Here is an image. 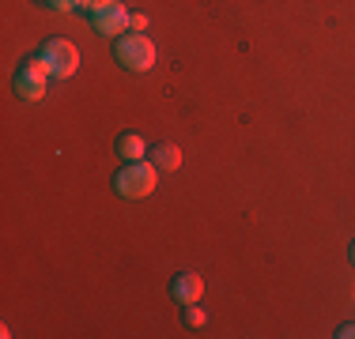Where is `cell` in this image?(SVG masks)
<instances>
[{"label":"cell","instance_id":"cell-1","mask_svg":"<svg viewBox=\"0 0 355 339\" xmlns=\"http://www.w3.org/2000/svg\"><path fill=\"white\" fill-rule=\"evenodd\" d=\"M155 185H159V166L155 163H129L125 170H117L114 174V189L121 192L125 200H144V196H151L155 192Z\"/></svg>","mask_w":355,"mask_h":339},{"label":"cell","instance_id":"cell-2","mask_svg":"<svg viewBox=\"0 0 355 339\" xmlns=\"http://www.w3.org/2000/svg\"><path fill=\"white\" fill-rule=\"evenodd\" d=\"M114 57H117V64L129 68V72H148V68L155 64V42L140 30H129L114 42Z\"/></svg>","mask_w":355,"mask_h":339},{"label":"cell","instance_id":"cell-3","mask_svg":"<svg viewBox=\"0 0 355 339\" xmlns=\"http://www.w3.org/2000/svg\"><path fill=\"white\" fill-rule=\"evenodd\" d=\"M38 57L46 61L49 80H69V75H76V68H80V53H76V46L64 38H49Z\"/></svg>","mask_w":355,"mask_h":339},{"label":"cell","instance_id":"cell-4","mask_svg":"<svg viewBox=\"0 0 355 339\" xmlns=\"http://www.w3.org/2000/svg\"><path fill=\"white\" fill-rule=\"evenodd\" d=\"M87 15H91V30H98L103 38H121V34H129V23H132V12L121 0H114L106 8H95Z\"/></svg>","mask_w":355,"mask_h":339},{"label":"cell","instance_id":"cell-5","mask_svg":"<svg viewBox=\"0 0 355 339\" xmlns=\"http://www.w3.org/2000/svg\"><path fill=\"white\" fill-rule=\"evenodd\" d=\"M46 83H49L46 61H42V57H31V61H23V68L15 72V95L27 98V102H38L46 95Z\"/></svg>","mask_w":355,"mask_h":339},{"label":"cell","instance_id":"cell-6","mask_svg":"<svg viewBox=\"0 0 355 339\" xmlns=\"http://www.w3.org/2000/svg\"><path fill=\"white\" fill-rule=\"evenodd\" d=\"M171 298L178 305H197L200 298H205V279H200L197 271H182V275H174Z\"/></svg>","mask_w":355,"mask_h":339},{"label":"cell","instance_id":"cell-7","mask_svg":"<svg viewBox=\"0 0 355 339\" xmlns=\"http://www.w3.org/2000/svg\"><path fill=\"white\" fill-rule=\"evenodd\" d=\"M151 163L159 170H178L182 166V151H178L174 143H159V147H151Z\"/></svg>","mask_w":355,"mask_h":339},{"label":"cell","instance_id":"cell-8","mask_svg":"<svg viewBox=\"0 0 355 339\" xmlns=\"http://www.w3.org/2000/svg\"><path fill=\"white\" fill-rule=\"evenodd\" d=\"M117 155H121V158H129V163H140V158L148 155V147H144V140H140V136L125 132L121 140H117Z\"/></svg>","mask_w":355,"mask_h":339},{"label":"cell","instance_id":"cell-9","mask_svg":"<svg viewBox=\"0 0 355 339\" xmlns=\"http://www.w3.org/2000/svg\"><path fill=\"white\" fill-rule=\"evenodd\" d=\"M185 324H205V309H200V305H185Z\"/></svg>","mask_w":355,"mask_h":339},{"label":"cell","instance_id":"cell-10","mask_svg":"<svg viewBox=\"0 0 355 339\" xmlns=\"http://www.w3.org/2000/svg\"><path fill=\"white\" fill-rule=\"evenodd\" d=\"M114 0H72V8H83V12H95V8H106Z\"/></svg>","mask_w":355,"mask_h":339},{"label":"cell","instance_id":"cell-11","mask_svg":"<svg viewBox=\"0 0 355 339\" xmlns=\"http://www.w3.org/2000/svg\"><path fill=\"white\" fill-rule=\"evenodd\" d=\"M129 30H148V15H132V23H129Z\"/></svg>","mask_w":355,"mask_h":339},{"label":"cell","instance_id":"cell-12","mask_svg":"<svg viewBox=\"0 0 355 339\" xmlns=\"http://www.w3.org/2000/svg\"><path fill=\"white\" fill-rule=\"evenodd\" d=\"M42 4H53V8H72V0H42Z\"/></svg>","mask_w":355,"mask_h":339},{"label":"cell","instance_id":"cell-13","mask_svg":"<svg viewBox=\"0 0 355 339\" xmlns=\"http://www.w3.org/2000/svg\"><path fill=\"white\" fill-rule=\"evenodd\" d=\"M348 257H352V264H355V241H352V253H348Z\"/></svg>","mask_w":355,"mask_h":339}]
</instances>
